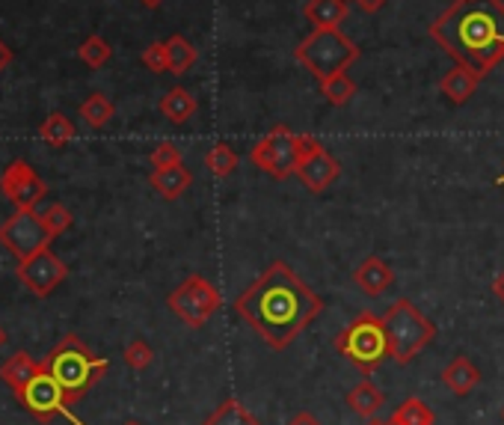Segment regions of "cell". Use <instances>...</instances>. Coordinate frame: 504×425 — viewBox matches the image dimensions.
Wrapping results in <instances>:
<instances>
[{"mask_svg": "<svg viewBox=\"0 0 504 425\" xmlns=\"http://www.w3.org/2000/svg\"><path fill=\"white\" fill-rule=\"evenodd\" d=\"M237 318L256 330L264 345L285 351L323 313V298L285 262H273L232 303Z\"/></svg>", "mask_w": 504, "mask_h": 425, "instance_id": "obj_1", "label": "cell"}, {"mask_svg": "<svg viewBox=\"0 0 504 425\" xmlns=\"http://www.w3.org/2000/svg\"><path fill=\"white\" fill-rule=\"evenodd\" d=\"M430 39L454 63L472 66L487 78L504 60V4L501 0H454L430 25Z\"/></svg>", "mask_w": 504, "mask_h": 425, "instance_id": "obj_2", "label": "cell"}, {"mask_svg": "<svg viewBox=\"0 0 504 425\" xmlns=\"http://www.w3.org/2000/svg\"><path fill=\"white\" fill-rule=\"evenodd\" d=\"M42 369L63 387L68 405H75L78 398H83L95 387V381H101L104 372L110 369V363L104 357H95L75 334H68L63 336V342H57L47 351V357L42 360Z\"/></svg>", "mask_w": 504, "mask_h": 425, "instance_id": "obj_3", "label": "cell"}, {"mask_svg": "<svg viewBox=\"0 0 504 425\" xmlns=\"http://www.w3.org/2000/svg\"><path fill=\"white\" fill-rule=\"evenodd\" d=\"M383 327L389 339V357L398 366L413 363L439 334L436 324L410 298H398L383 313Z\"/></svg>", "mask_w": 504, "mask_h": 425, "instance_id": "obj_4", "label": "cell"}, {"mask_svg": "<svg viewBox=\"0 0 504 425\" xmlns=\"http://www.w3.org/2000/svg\"><path fill=\"white\" fill-rule=\"evenodd\" d=\"M297 63L320 84L335 75L347 72L359 60V48L341 30H311L294 48Z\"/></svg>", "mask_w": 504, "mask_h": 425, "instance_id": "obj_5", "label": "cell"}, {"mask_svg": "<svg viewBox=\"0 0 504 425\" xmlns=\"http://www.w3.org/2000/svg\"><path fill=\"white\" fill-rule=\"evenodd\" d=\"M332 345L362 375H371L389 357L386 327H383V318H377L374 313H362L359 318H353V322L332 339Z\"/></svg>", "mask_w": 504, "mask_h": 425, "instance_id": "obj_6", "label": "cell"}, {"mask_svg": "<svg viewBox=\"0 0 504 425\" xmlns=\"http://www.w3.org/2000/svg\"><path fill=\"white\" fill-rule=\"evenodd\" d=\"M166 306L182 318V322L187 327H205L208 318L214 315L223 306V298L217 286L202 277V274H190L182 286H178L175 292H170V298H166Z\"/></svg>", "mask_w": 504, "mask_h": 425, "instance_id": "obj_7", "label": "cell"}, {"mask_svg": "<svg viewBox=\"0 0 504 425\" xmlns=\"http://www.w3.org/2000/svg\"><path fill=\"white\" fill-rule=\"evenodd\" d=\"M249 161L270 179L282 182L297 170V134L288 125H273L249 152Z\"/></svg>", "mask_w": 504, "mask_h": 425, "instance_id": "obj_8", "label": "cell"}, {"mask_svg": "<svg viewBox=\"0 0 504 425\" xmlns=\"http://www.w3.org/2000/svg\"><path fill=\"white\" fill-rule=\"evenodd\" d=\"M51 241L54 239L45 229L42 211H36V208H16V215H9L0 223V244H4L18 262L33 253H39L42 247H51Z\"/></svg>", "mask_w": 504, "mask_h": 425, "instance_id": "obj_9", "label": "cell"}, {"mask_svg": "<svg viewBox=\"0 0 504 425\" xmlns=\"http://www.w3.org/2000/svg\"><path fill=\"white\" fill-rule=\"evenodd\" d=\"M68 277V265L59 259L51 247H42L39 253H33L18 262V280L21 286H27L30 294L36 298H47L54 294L57 286H63V280Z\"/></svg>", "mask_w": 504, "mask_h": 425, "instance_id": "obj_10", "label": "cell"}, {"mask_svg": "<svg viewBox=\"0 0 504 425\" xmlns=\"http://www.w3.org/2000/svg\"><path fill=\"white\" fill-rule=\"evenodd\" d=\"M0 191L16 208H36L47 194V185L24 158H16L0 175Z\"/></svg>", "mask_w": 504, "mask_h": 425, "instance_id": "obj_11", "label": "cell"}, {"mask_svg": "<svg viewBox=\"0 0 504 425\" xmlns=\"http://www.w3.org/2000/svg\"><path fill=\"white\" fill-rule=\"evenodd\" d=\"M18 401H21V405L27 408L39 422H51V420L57 417V413H66V417H68V401H66L63 387H59L45 369H42L39 375H36L27 387L21 389V393H18Z\"/></svg>", "mask_w": 504, "mask_h": 425, "instance_id": "obj_12", "label": "cell"}, {"mask_svg": "<svg viewBox=\"0 0 504 425\" xmlns=\"http://www.w3.org/2000/svg\"><path fill=\"white\" fill-rule=\"evenodd\" d=\"M294 175H297L299 182H303L306 191L323 194L341 175V164L335 161L323 146H318L315 152H309V155H303V158L297 161Z\"/></svg>", "mask_w": 504, "mask_h": 425, "instance_id": "obj_13", "label": "cell"}, {"mask_svg": "<svg viewBox=\"0 0 504 425\" xmlns=\"http://www.w3.org/2000/svg\"><path fill=\"white\" fill-rule=\"evenodd\" d=\"M484 80L481 72H475L472 66H463V63H454L446 75H442L439 80V90H442V96H446L454 108H460V104H466L472 96H475V90L478 84Z\"/></svg>", "mask_w": 504, "mask_h": 425, "instance_id": "obj_14", "label": "cell"}, {"mask_svg": "<svg viewBox=\"0 0 504 425\" xmlns=\"http://www.w3.org/2000/svg\"><path fill=\"white\" fill-rule=\"evenodd\" d=\"M353 286H359V292L368 298H380L383 292L394 286V271L380 256H368L353 271Z\"/></svg>", "mask_w": 504, "mask_h": 425, "instance_id": "obj_15", "label": "cell"}, {"mask_svg": "<svg viewBox=\"0 0 504 425\" xmlns=\"http://www.w3.org/2000/svg\"><path fill=\"white\" fill-rule=\"evenodd\" d=\"M149 185L158 191L163 199H182L187 194V187L194 185V175L184 167V164H175V167H163V170H152L149 173Z\"/></svg>", "mask_w": 504, "mask_h": 425, "instance_id": "obj_16", "label": "cell"}, {"mask_svg": "<svg viewBox=\"0 0 504 425\" xmlns=\"http://www.w3.org/2000/svg\"><path fill=\"white\" fill-rule=\"evenodd\" d=\"M39 372H42V363H36L27 351H16L4 366H0V381L18 396Z\"/></svg>", "mask_w": 504, "mask_h": 425, "instance_id": "obj_17", "label": "cell"}, {"mask_svg": "<svg viewBox=\"0 0 504 425\" xmlns=\"http://www.w3.org/2000/svg\"><path fill=\"white\" fill-rule=\"evenodd\" d=\"M303 16L311 30H339L347 18V0H309Z\"/></svg>", "mask_w": 504, "mask_h": 425, "instance_id": "obj_18", "label": "cell"}, {"mask_svg": "<svg viewBox=\"0 0 504 425\" xmlns=\"http://www.w3.org/2000/svg\"><path fill=\"white\" fill-rule=\"evenodd\" d=\"M442 384H446L454 396H469L472 389L481 384V372L475 369V363L469 357H454L446 369H442Z\"/></svg>", "mask_w": 504, "mask_h": 425, "instance_id": "obj_19", "label": "cell"}, {"mask_svg": "<svg viewBox=\"0 0 504 425\" xmlns=\"http://www.w3.org/2000/svg\"><path fill=\"white\" fill-rule=\"evenodd\" d=\"M161 113H163V120H170L173 125H184L194 120V113H196V96L190 90L184 87H173V90H166L163 92V99H161Z\"/></svg>", "mask_w": 504, "mask_h": 425, "instance_id": "obj_20", "label": "cell"}, {"mask_svg": "<svg viewBox=\"0 0 504 425\" xmlns=\"http://www.w3.org/2000/svg\"><path fill=\"white\" fill-rule=\"evenodd\" d=\"M383 405H386V396H383V389H377L371 381H359L351 393H347V408L365 420L377 417V410Z\"/></svg>", "mask_w": 504, "mask_h": 425, "instance_id": "obj_21", "label": "cell"}, {"mask_svg": "<svg viewBox=\"0 0 504 425\" xmlns=\"http://www.w3.org/2000/svg\"><path fill=\"white\" fill-rule=\"evenodd\" d=\"M75 122L68 120L66 113H59V111H54V113H47V120L39 125V137L45 140L47 146H54V149H59V146H68L71 140H75Z\"/></svg>", "mask_w": 504, "mask_h": 425, "instance_id": "obj_22", "label": "cell"}, {"mask_svg": "<svg viewBox=\"0 0 504 425\" xmlns=\"http://www.w3.org/2000/svg\"><path fill=\"white\" fill-rule=\"evenodd\" d=\"M166 54H170V72L173 75H184L194 69V63L199 60V51L194 48V42H187L182 33L166 39Z\"/></svg>", "mask_w": 504, "mask_h": 425, "instance_id": "obj_23", "label": "cell"}, {"mask_svg": "<svg viewBox=\"0 0 504 425\" xmlns=\"http://www.w3.org/2000/svg\"><path fill=\"white\" fill-rule=\"evenodd\" d=\"M78 113L89 128H104L116 116V108H113V101L104 96V92H92V96L78 108Z\"/></svg>", "mask_w": 504, "mask_h": 425, "instance_id": "obj_24", "label": "cell"}, {"mask_svg": "<svg viewBox=\"0 0 504 425\" xmlns=\"http://www.w3.org/2000/svg\"><path fill=\"white\" fill-rule=\"evenodd\" d=\"M392 422L394 425H434L436 422V413L430 410L422 398L410 396V398H404L398 408H394Z\"/></svg>", "mask_w": 504, "mask_h": 425, "instance_id": "obj_25", "label": "cell"}, {"mask_svg": "<svg viewBox=\"0 0 504 425\" xmlns=\"http://www.w3.org/2000/svg\"><path fill=\"white\" fill-rule=\"evenodd\" d=\"M202 425H261L237 398H226Z\"/></svg>", "mask_w": 504, "mask_h": 425, "instance_id": "obj_26", "label": "cell"}, {"mask_svg": "<svg viewBox=\"0 0 504 425\" xmlns=\"http://www.w3.org/2000/svg\"><path fill=\"white\" fill-rule=\"evenodd\" d=\"M205 167H208L211 175H217V179H229V175L237 170L235 149L229 143H214L208 149V155H205Z\"/></svg>", "mask_w": 504, "mask_h": 425, "instance_id": "obj_27", "label": "cell"}, {"mask_svg": "<svg viewBox=\"0 0 504 425\" xmlns=\"http://www.w3.org/2000/svg\"><path fill=\"white\" fill-rule=\"evenodd\" d=\"M78 57H80V63H87L89 69H101V66L110 63L113 48H110V42H107L104 37L92 33V37H87V39L80 42Z\"/></svg>", "mask_w": 504, "mask_h": 425, "instance_id": "obj_28", "label": "cell"}, {"mask_svg": "<svg viewBox=\"0 0 504 425\" xmlns=\"http://www.w3.org/2000/svg\"><path fill=\"white\" fill-rule=\"evenodd\" d=\"M320 96L327 99L332 108H344V104H351L353 96H356V84L344 72L335 75L330 80H320Z\"/></svg>", "mask_w": 504, "mask_h": 425, "instance_id": "obj_29", "label": "cell"}, {"mask_svg": "<svg viewBox=\"0 0 504 425\" xmlns=\"http://www.w3.org/2000/svg\"><path fill=\"white\" fill-rule=\"evenodd\" d=\"M42 220H45V229L51 239H59L63 232H68L75 227V215L63 206V203H51L45 211H42Z\"/></svg>", "mask_w": 504, "mask_h": 425, "instance_id": "obj_30", "label": "cell"}, {"mask_svg": "<svg viewBox=\"0 0 504 425\" xmlns=\"http://www.w3.org/2000/svg\"><path fill=\"white\" fill-rule=\"evenodd\" d=\"M122 357H125V363L134 372H142V369H149V366H152L154 351H152V345H149L146 339H134V342H128V345H125Z\"/></svg>", "mask_w": 504, "mask_h": 425, "instance_id": "obj_31", "label": "cell"}, {"mask_svg": "<svg viewBox=\"0 0 504 425\" xmlns=\"http://www.w3.org/2000/svg\"><path fill=\"white\" fill-rule=\"evenodd\" d=\"M142 66L149 69L154 75H163L170 72V54H166V42H152L146 51H142Z\"/></svg>", "mask_w": 504, "mask_h": 425, "instance_id": "obj_32", "label": "cell"}, {"mask_svg": "<svg viewBox=\"0 0 504 425\" xmlns=\"http://www.w3.org/2000/svg\"><path fill=\"white\" fill-rule=\"evenodd\" d=\"M149 161H152L154 170H163V167H175V164H184V161H182V149H178L175 143H158V146L152 149Z\"/></svg>", "mask_w": 504, "mask_h": 425, "instance_id": "obj_33", "label": "cell"}, {"mask_svg": "<svg viewBox=\"0 0 504 425\" xmlns=\"http://www.w3.org/2000/svg\"><path fill=\"white\" fill-rule=\"evenodd\" d=\"M288 425H320V420L315 417V413H309V410H299L291 417V422Z\"/></svg>", "mask_w": 504, "mask_h": 425, "instance_id": "obj_34", "label": "cell"}, {"mask_svg": "<svg viewBox=\"0 0 504 425\" xmlns=\"http://www.w3.org/2000/svg\"><path fill=\"white\" fill-rule=\"evenodd\" d=\"M356 6L362 9V13L374 16V13H380L383 6H386V0H356Z\"/></svg>", "mask_w": 504, "mask_h": 425, "instance_id": "obj_35", "label": "cell"}, {"mask_svg": "<svg viewBox=\"0 0 504 425\" xmlns=\"http://www.w3.org/2000/svg\"><path fill=\"white\" fill-rule=\"evenodd\" d=\"M12 63V51L6 48V42L4 39H0V72H4V69Z\"/></svg>", "mask_w": 504, "mask_h": 425, "instance_id": "obj_36", "label": "cell"}, {"mask_svg": "<svg viewBox=\"0 0 504 425\" xmlns=\"http://www.w3.org/2000/svg\"><path fill=\"white\" fill-rule=\"evenodd\" d=\"M493 294H496V298L504 303V271H501V274L493 280Z\"/></svg>", "mask_w": 504, "mask_h": 425, "instance_id": "obj_37", "label": "cell"}, {"mask_svg": "<svg viewBox=\"0 0 504 425\" xmlns=\"http://www.w3.org/2000/svg\"><path fill=\"white\" fill-rule=\"evenodd\" d=\"M140 4L146 6V9H158V6L163 4V0H140Z\"/></svg>", "mask_w": 504, "mask_h": 425, "instance_id": "obj_38", "label": "cell"}, {"mask_svg": "<svg viewBox=\"0 0 504 425\" xmlns=\"http://www.w3.org/2000/svg\"><path fill=\"white\" fill-rule=\"evenodd\" d=\"M365 425H389V420H377V417H371Z\"/></svg>", "mask_w": 504, "mask_h": 425, "instance_id": "obj_39", "label": "cell"}, {"mask_svg": "<svg viewBox=\"0 0 504 425\" xmlns=\"http://www.w3.org/2000/svg\"><path fill=\"white\" fill-rule=\"evenodd\" d=\"M4 345H6V330L0 327V348H4Z\"/></svg>", "mask_w": 504, "mask_h": 425, "instance_id": "obj_40", "label": "cell"}, {"mask_svg": "<svg viewBox=\"0 0 504 425\" xmlns=\"http://www.w3.org/2000/svg\"><path fill=\"white\" fill-rule=\"evenodd\" d=\"M125 425H142V422H137V420H128Z\"/></svg>", "mask_w": 504, "mask_h": 425, "instance_id": "obj_41", "label": "cell"}, {"mask_svg": "<svg viewBox=\"0 0 504 425\" xmlns=\"http://www.w3.org/2000/svg\"><path fill=\"white\" fill-rule=\"evenodd\" d=\"M499 185H504V173H501V175H499Z\"/></svg>", "mask_w": 504, "mask_h": 425, "instance_id": "obj_42", "label": "cell"}, {"mask_svg": "<svg viewBox=\"0 0 504 425\" xmlns=\"http://www.w3.org/2000/svg\"><path fill=\"white\" fill-rule=\"evenodd\" d=\"M501 420H504V408H501Z\"/></svg>", "mask_w": 504, "mask_h": 425, "instance_id": "obj_43", "label": "cell"}, {"mask_svg": "<svg viewBox=\"0 0 504 425\" xmlns=\"http://www.w3.org/2000/svg\"><path fill=\"white\" fill-rule=\"evenodd\" d=\"M389 425H394V422H392V420H389Z\"/></svg>", "mask_w": 504, "mask_h": 425, "instance_id": "obj_44", "label": "cell"}, {"mask_svg": "<svg viewBox=\"0 0 504 425\" xmlns=\"http://www.w3.org/2000/svg\"><path fill=\"white\" fill-rule=\"evenodd\" d=\"M501 187H504V185H501Z\"/></svg>", "mask_w": 504, "mask_h": 425, "instance_id": "obj_45", "label": "cell"}]
</instances>
